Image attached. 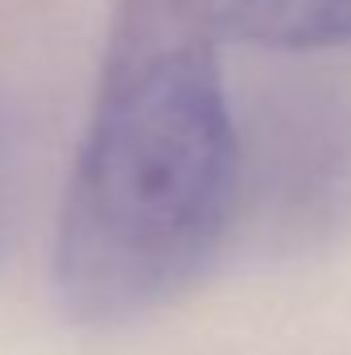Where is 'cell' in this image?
Here are the masks:
<instances>
[{"instance_id":"cell-3","label":"cell","mask_w":351,"mask_h":355,"mask_svg":"<svg viewBox=\"0 0 351 355\" xmlns=\"http://www.w3.org/2000/svg\"><path fill=\"white\" fill-rule=\"evenodd\" d=\"M4 236H8V149L0 132V252H4Z\"/></svg>"},{"instance_id":"cell-2","label":"cell","mask_w":351,"mask_h":355,"mask_svg":"<svg viewBox=\"0 0 351 355\" xmlns=\"http://www.w3.org/2000/svg\"><path fill=\"white\" fill-rule=\"evenodd\" d=\"M223 33L273 54L351 50V0H223Z\"/></svg>"},{"instance_id":"cell-1","label":"cell","mask_w":351,"mask_h":355,"mask_svg":"<svg viewBox=\"0 0 351 355\" xmlns=\"http://www.w3.org/2000/svg\"><path fill=\"white\" fill-rule=\"evenodd\" d=\"M223 0H120L54 236L58 306L132 322L215 261L240 190Z\"/></svg>"}]
</instances>
